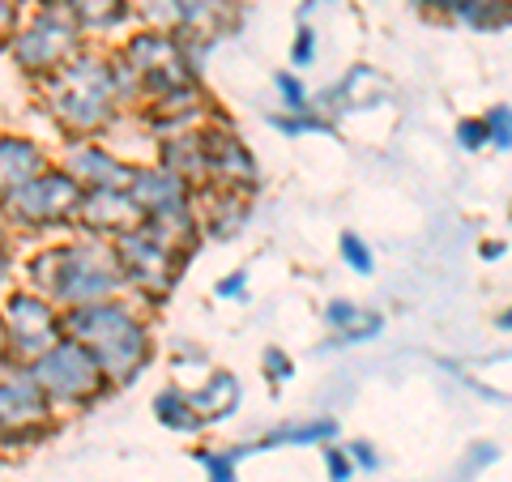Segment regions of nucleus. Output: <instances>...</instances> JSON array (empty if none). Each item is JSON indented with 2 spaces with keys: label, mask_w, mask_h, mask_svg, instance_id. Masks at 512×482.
<instances>
[{
  "label": "nucleus",
  "mask_w": 512,
  "mask_h": 482,
  "mask_svg": "<svg viewBox=\"0 0 512 482\" xmlns=\"http://www.w3.org/2000/svg\"><path fill=\"white\" fill-rule=\"evenodd\" d=\"M325 320H329V329L338 333V342H367V337H376L380 325H384L380 316L363 312V308H355V303H346V299H333L325 308Z\"/></svg>",
  "instance_id": "obj_18"
},
{
  "label": "nucleus",
  "mask_w": 512,
  "mask_h": 482,
  "mask_svg": "<svg viewBox=\"0 0 512 482\" xmlns=\"http://www.w3.org/2000/svg\"><path fill=\"white\" fill-rule=\"evenodd\" d=\"M128 192L137 197V205L146 210V218H158L167 210H180V205H188V180L184 175H175L167 167H141L133 171V184H128Z\"/></svg>",
  "instance_id": "obj_14"
},
{
  "label": "nucleus",
  "mask_w": 512,
  "mask_h": 482,
  "mask_svg": "<svg viewBox=\"0 0 512 482\" xmlns=\"http://www.w3.org/2000/svg\"><path fill=\"white\" fill-rule=\"evenodd\" d=\"M410 5L423 9V13H444V18H457L461 0H410Z\"/></svg>",
  "instance_id": "obj_33"
},
{
  "label": "nucleus",
  "mask_w": 512,
  "mask_h": 482,
  "mask_svg": "<svg viewBox=\"0 0 512 482\" xmlns=\"http://www.w3.org/2000/svg\"><path fill=\"white\" fill-rule=\"evenodd\" d=\"M64 333L77 337L99 367L107 372V380L128 384L141 367L150 363V329L141 320L120 308L116 299L103 303H82V308H64Z\"/></svg>",
  "instance_id": "obj_2"
},
{
  "label": "nucleus",
  "mask_w": 512,
  "mask_h": 482,
  "mask_svg": "<svg viewBox=\"0 0 512 482\" xmlns=\"http://www.w3.org/2000/svg\"><path fill=\"white\" fill-rule=\"evenodd\" d=\"M350 461H355V465H363V470H376V453H372V448H367L363 440H355V444H350Z\"/></svg>",
  "instance_id": "obj_34"
},
{
  "label": "nucleus",
  "mask_w": 512,
  "mask_h": 482,
  "mask_svg": "<svg viewBox=\"0 0 512 482\" xmlns=\"http://www.w3.org/2000/svg\"><path fill=\"white\" fill-rule=\"evenodd\" d=\"M483 120H487L491 146H495V150H512V107H508V103H495Z\"/></svg>",
  "instance_id": "obj_24"
},
{
  "label": "nucleus",
  "mask_w": 512,
  "mask_h": 482,
  "mask_svg": "<svg viewBox=\"0 0 512 482\" xmlns=\"http://www.w3.org/2000/svg\"><path fill=\"white\" fill-rule=\"evenodd\" d=\"M201 465L210 470V482H235V453H201Z\"/></svg>",
  "instance_id": "obj_28"
},
{
  "label": "nucleus",
  "mask_w": 512,
  "mask_h": 482,
  "mask_svg": "<svg viewBox=\"0 0 512 482\" xmlns=\"http://www.w3.org/2000/svg\"><path fill=\"white\" fill-rule=\"evenodd\" d=\"M77 18L64 9H43L35 22L13 35V60L35 77H52L77 56Z\"/></svg>",
  "instance_id": "obj_6"
},
{
  "label": "nucleus",
  "mask_w": 512,
  "mask_h": 482,
  "mask_svg": "<svg viewBox=\"0 0 512 482\" xmlns=\"http://www.w3.org/2000/svg\"><path fill=\"white\" fill-rule=\"evenodd\" d=\"M457 22L470 30H483V35L504 30V26H512V0H461Z\"/></svg>",
  "instance_id": "obj_19"
},
{
  "label": "nucleus",
  "mask_w": 512,
  "mask_h": 482,
  "mask_svg": "<svg viewBox=\"0 0 512 482\" xmlns=\"http://www.w3.org/2000/svg\"><path fill=\"white\" fill-rule=\"evenodd\" d=\"M495 325H500L504 333H512V308H504L500 316H495Z\"/></svg>",
  "instance_id": "obj_36"
},
{
  "label": "nucleus",
  "mask_w": 512,
  "mask_h": 482,
  "mask_svg": "<svg viewBox=\"0 0 512 482\" xmlns=\"http://www.w3.org/2000/svg\"><path fill=\"white\" fill-rule=\"evenodd\" d=\"M265 372H269V380H274V384H282V380L295 376V363L286 359L282 350H265Z\"/></svg>",
  "instance_id": "obj_31"
},
{
  "label": "nucleus",
  "mask_w": 512,
  "mask_h": 482,
  "mask_svg": "<svg viewBox=\"0 0 512 482\" xmlns=\"http://www.w3.org/2000/svg\"><path fill=\"white\" fill-rule=\"evenodd\" d=\"M5 440H9V436H5V427H0V444H5Z\"/></svg>",
  "instance_id": "obj_40"
},
{
  "label": "nucleus",
  "mask_w": 512,
  "mask_h": 482,
  "mask_svg": "<svg viewBox=\"0 0 512 482\" xmlns=\"http://www.w3.org/2000/svg\"><path fill=\"white\" fill-rule=\"evenodd\" d=\"M188 397H192V406H197V414L205 423H218L239 406V380L231 372H214L210 380H205V389L188 393Z\"/></svg>",
  "instance_id": "obj_17"
},
{
  "label": "nucleus",
  "mask_w": 512,
  "mask_h": 482,
  "mask_svg": "<svg viewBox=\"0 0 512 482\" xmlns=\"http://www.w3.org/2000/svg\"><path fill=\"white\" fill-rule=\"evenodd\" d=\"M116 256H120V265H124V278L137 282L141 291L158 299V295H167L171 286H175L188 252L171 248L163 235L150 231V222H141L137 231L116 235Z\"/></svg>",
  "instance_id": "obj_8"
},
{
  "label": "nucleus",
  "mask_w": 512,
  "mask_h": 482,
  "mask_svg": "<svg viewBox=\"0 0 512 482\" xmlns=\"http://www.w3.org/2000/svg\"><path fill=\"white\" fill-rule=\"evenodd\" d=\"M163 167L184 175V180H201V175H210L205 167V133L201 128H188V133H171L163 141Z\"/></svg>",
  "instance_id": "obj_16"
},
{
  "label": "nucleus",
  "mask_w": 512,
  "mask_h": 482,
  "mask_svg": "<svg viewBox=\"0 0 512 482\" xmlns=\"http://www.w3.org/2000/svg\"><path fill=\"white\" fill-rule=\"evenodd\" d=\"M278 94H282V107L286 111H308L312 103H308V90L299 86V77H291V73H278Z\"/></svg>",
  "instance_id": "obj_26"
},
{
  "label": "nucleus",
  "mask_w": 512,
  "mask_h": 482,
  "mask_svg": "<svg viewBox=\"0 0 512 482\" xmlns=\"http://www.w3.org/2000/svg\"><path fill=\"white\" fill-rule=\"evenodd\" d=\"M64 5H69L77 26H86V30H111L128 13L124 0H64Z\"/></svg>",
  "instance_id": "obj_21"
},
{
  "label": "nucleus",
  "mask_w": 512,
  "mask_h": 482,
  "mask_svg": "<svg viewBox=\"0 0 512 482\" xmlns=\"http://www.w3.org/2000/svg\"><path fill=\"white\" fill-rule=\"evenodd\" d=\"M457 141H461V150H483V146H491L487 120H461L457 124Z\"/></svg>",
  "instance_id": "obj_27"
},
{
  "label": "nucleus",
  "mask_w": 512,
  "mask_h": 482,
  "mask_svg": "<svg viewBox=\"0 0 512 482\" xmlns=\"http://www.w3.org/2000/svg\"><path fill=\"white\" fill-rule=\"evenodd\" d=\"M205 167H210V180L214 188H235V192H248L256 184V158L248 154V146L239 141L227 128H214L205 133Z\"/></svg>",
  "instance_id": "obj_12"
},
{
  "label": "nucleus",
  "mask_w": 512,
  "mask_h": 482,
  "mask_svg": "<svg viewBox=\"0 0 512 482\" xmlns=\"http://www.w3.org/2000/svg\"><path fill=\"white\" fill-rule=\"evenodd\" d=\"M82 197H86V188L69 171H43L5 201V214L18 227H60V222L77 218Z\"/></svg>",
  "instance_id": "obj_7"
},
{
  "label": "nucleus",
  "mask_w": 512,
  "mask_h": 482,
  "mask_svg": "<svg viewBox=\"0 0 512 482\" xmlns=\"http://www.w3.org/2000/svg\"><path fill=\"white\" fill-rule=\"evenodd\" d=\"M116 60L133 73L137 99H158V94H171L192 82L188 43L167 35V30H146V35L128 39Z\"/></svg>",
  "instance_id": "obj_4"
},
{
  "label": "nucleus",
  "mask_w": 512,
  "mask_h": 482,
  "mask_svg": "<svg viewBox=\"0 0 512 482\" xmlns=\"http://www.w3.org/2000/svg\"><path fill=\"white\" fill-rule=\"evenodd\" d=\"M5 273H9V261H5V248H0V282H5Z\"/></svg>",
  "instance_id": "obj_38"
},
{
  "label": "nucleus",
  "mask_w": 512,
  "mask_h": 482,
  "mask_svg": "<svg viewBox=\"0 0 512 482\" xmlns=\"http://www.w3.org/2000/svg\"><path fill=\"white\" fill-rule=\"evenodd\" d=\"M338 436V423L333 419H312V423H299V427H278L274 436H265L256 448H282V444H329Z\"/></svg>",
  "instance_id": "obj_22"
},
{
  "label": "nucleus",
  "mask_w": 512,
  "mask_h": 482,
  "mask_svg": "<svg viewBox=\"0 0 512 482\" xmlns=\"http://www.w3.org/2000/svg\"><path fill=\"white\" fill-rule=\"evenodd\" d=\"M483 256H487V261H495V256H504V244H483Z\"/></svg>",
  "instance_id": "obj_37"
},
{
  "label": "nucleus",
  "mask_w": 512,
  "mask_h": 482,
  "mask_svg": "<svg viewBox=\"0 0 512 482\" xmlns=\"http://www.w3.org/2000/svg\"><path fill=\"white\" fill-rule=\"evenodd\" d=\"M146 18L154 22V30L180 35V30H188V5L184 0H146Z\"/></svg>",
  "instance_id": "obj_23"
},
{
  "label": "nucleus",
  "mask_w": 512,
  "mask_h": 482,
  "mask_svg": "<svg viewBox=\"0 0 512 482\" xmlns=\"http://www.w3.org/2000/svg\"><path fill=\"white\" fill-rule=\"evenodd\" d=\"M325 465H329L333 482H350V474H355V461H350V453H342V448H333V444H325Z\"/></svg>",
  "instance_id": "obj_29"
},
{
  "label": "nucleus",
  "mask_w": 512,
  "mask_h": 482,
  "mask_svg": "<svg viewBox=\"0 0 512 482\" xmlns=\"http://www.w3.org/2000/svg\"><path fill=\"white\" fill-rule=\"evenodd\" d=\"M0 248H5V227H0Z\"/></svg>",
  "instance_id": "obj_39"
},
{
  "label": "nucleus",
  "mask_w": 512,
  "mask_h": 482,
  "mask_svg": "<svg viewBox=\"0 0 512 482\" xmlns=\"http://www.w3.org/2000/svg\"><path fill=\"white\" fill-rule=\"evenodd\" d=\"M18 35V0H0V39Z\"/></svg>",
  "instance_id": "obj_32"
},
{
  "label": "nucleus",
  "mask_w": 512,
  "mask_h": 482,
  "mask_svg": "<svg viewBox=\"0 0 512 482\" xmlns=\"http://www.w3.org/2000/svg\"><path fill=\"white\" fill-rule=\"evenodd\" d=\"M154 414H158V423L171 427V431H197L205 419L197 414V406H192V397L180 393V389H163L154 397Z\"/></svg>",
  "instance_id": "obj_20"
},
{
  "label": "nucleus",
  "mask_w": 512,
  "mask_h": 482,
  "mask_svg": "<svg viewBox=\"0 0 512 482\" xmlns=\"http://www.w3.org/2000/svg\"><path fill=\"white\" fill-rule=\"evenodd\" d=\"M116 107H120L116 77H111V64L99 56H73L47 82V111L56 116L60 128H69L77 137L99 133L103 124H111Z\"/></svg>",
  "instance_id": "obj_3"
},
{
  "label": "nucleus",
  "mask_w": 512,
  "mask_h": 482,
  "mask_svg": "<svg viewBox=\"0 0 512 482\" xmlns=\"http://www.w3.org/2000/svg\"><path fill=\"white\" fill-rule=\"evenodd\" d=\"M47 423V393L39 389L30 363H0V427L5 436H30Z\"/></svg>",
  "instance_id": "obj_10"
},
{
  "label": "nucleus",
  "mask_w": 512,
  "mask_h": 482,
  "mask_svg": "<svg viewBox=\"0 0 512 482\" xmlns=\"http://www.w3.org/2000/svg\"><path fill=\"white\" fill-rule=\"evenodd\" d=\"M47 171V154L30 137H0V201Z\"/></svg>",
  "instance_id": "obj_15"
},
{
  "label": "nucleus",
  "mask_w": 512,
  "mask_h": 482,
  "mask_svg": "<svg viewBox=\"0 0 512 482\" xmlns=\"http://www.w3.org/2000/svg\"><path fill=\"white\" fill-rule=\"evenodd\" d=\"M77 222L90 231V235H128L146 222V210L137 205V197L128 188H86L82 197V210H77Z\"/></svg>",
  "instance_id": "obj_11"
},
{
  "label": "nucleus",
  "mask_w": 512,
  "mask_h": 482,
  "mask_svg": "<svg viewBox=\"0 0 512 482\" xmlns=\"http://www.w3.org/2000/svg\"><path fill=\"white\" fill-rule=\"evenodd\" d=\"M239 291H244V273H235V278H227V282H218V286H214V295H218V299H231V295H239Z\"/></svg>",
  "instance_id": "obj_35"
},
{
  "label": "nucleus",
  "mask_w": 512,
  "mask_h": 482,
  "mask_svg": "<svg viewBox=\"0 0 512 482\" xmlns=\"http://www.w3.org/2000/svg\"><path fill=\"white\" fill-rule=\"evenodd\" d=\"M64 171L82 188H128L133 184V167H124L116 154H107L103 146H94V141H73L69 158H64Z\"/></svg>",
  "instance_id": "obj_13"
},
{
  "label": "nucleus",
  "mask_w": 512,
  "mask_h": 482,
  "mask_svg": "<svg viewBox=\"0 0 512 482\" xmlns=\"http://www.w3.org/2000/svg\"><path fill=\"white\" fill-rule=\"evenodd\" d=\"M60 329H64V320L56 316L52 299H43L39 291L13 295L5 303V333H9L5 346L18 363H35L39 355H47L60 342Z\"/></svg>",
  "instance_id": "obj_9"
},
{
  "label": "nucleus",
  "mask_w": 512,
  "mask_h": 482,
  "mask_svg": "<svg viewBox=\"0 0 512 482\" xmlns=\"http://www.w3.org/2000/svg\"><path fill=\"white\" fill-rule=\"evenodd\" d=\"M39 389L47 393V401H60V406H82V401L99 397L107 372L99 367V359L77 342V337H60V342L30 363Z\"/></svg>",
  "instance_id": "obj_5"
},
{
  "label": "nucleus",
  "mask_w": 512,
  "mask_h": 482,
  "mask_svg": "<svg viewBox=\"0 0 512 482\" xmlns=\"http://www.w3.org/2000/svg\"><path fill=\"white\" fill-rule=\"evenodd\" d=\"M30 282L35 291L64 308H82V303H103L128 282L124 265L116 256V244H64L52 252H39L30 261Z\"/></svg>",
  "instance_id": "obj_1"
},
{
  "label": "nucleus",
  "mask_w": 512,
  "mask_h": 482,
  "mask_svg": "<svg viewBox=\"0 0 512 482\" xmlns=\"http://www.w3.org/2000/svg\"><path fill=\"white\" fill-rule=\"evenodd\" d=\"M338 244H342V261H346L350 269H355V273H372V269H376V256H372V248H367L355 231H346V235L338 239Z\"/></svg>",
  "instance_id": "obj_25"
},
{
  "label": "nucleus",
  "mask_w": 512,
  "mask_h": 482,
  "mask_svg": "<svg viewBox=\"0 0 512 482\" xmlns=\"http://www.w3.org/2000/svg\"><path fill=\"white\" fill-rule=\"evenodd\" d=\"M312 56H316V30L312 26H299V35H295V52H291V64H312Z\"/></svg>",
  "instance_id": "obj_30"
}]
</instances>
